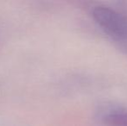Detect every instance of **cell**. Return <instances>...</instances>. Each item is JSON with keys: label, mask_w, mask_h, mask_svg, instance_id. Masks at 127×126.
Masks as SVG:
<instances>
[{"label": "cell", "mask_w": 127, "mask_h": 126, "mask_svg": "<svg viewBox=\"0 0 127 126\" xmlns=\"http://www.w3.org/2000/svg\"><path fill=\"white\" fill-rule=\"evenodd\" d=\"M96 24L114 39L127 41V15L107 6H97L93 10Z\"/></svg>", "instance_id": "6da1fadb"}, {"label": "cell", "mask_w": 127, "mask_h": 126, "mask_svg": "<svg viewBox=\"0 0 127 126\" xmlns=\"http://www.w3.org/2000/svg\"><path fill=\"white\" fill-rule=\"evenodd\" d=\"M105 126H127V110L116 108L106 111L101 116Z\"/></svg>", "instance_id": "7a4b0ae2"}]
</instances>
